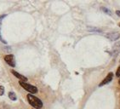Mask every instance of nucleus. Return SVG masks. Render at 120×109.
Listing matches in <instances>:
<instances>
[{"mask_svg": "<svg viewBox=\"0 0 120 109\" xmlns=\"http://www.w3.org/2000/svg\"><path fill=\"white\" fill-rule=\"evenodd\" d=\"M4 94V86L0 85V96L3 95Z\"/></svg>", "mask_w": 120, "mask_h": 109, "instance_id": "9d476101", "label": "nucleus"}, {"mask_svg": "<svg viewBox=\"0 0 120 109\" xmlns=\"http://www.w3.org/2000/svg\"><path fill=\"white\" fill-rule=\"evenodd\" d=\"M112 79H113V73L112 72H109L108 74H107V76H106V78H105V79L101 82V84H99V86L101 87V86H103V85H105V84H109V83L112 80Z\"/></svg>", "mask_w": 120, "mask_h": 109, "instance_id": "39448f33", "label": "nucleus"}, {"mask_svg": "<svg viewBox=\"0 0 120 109\" xmlns=\"http://www.w3.org/2000/svg\"><path fill=\"white\" fill-rule=\"evenodd\" d=\"M116 14H117L118 16L120 17V10H117V11H116Z\"/></svg>", "mask_w": 120, "mask_h": 109, "instance_id": "4468645a", "label": "nucleus"}, {"mask_svg": "<svg viewBox=\"0 0 120 109\" xmlns=\"http://www.w3.org/2000/svg\"><path fill=\"white\" fill-rule=\"evenodd\" d=\"M101 9L102 11H104L105 13H106V14L109 15H112V11L110 10V9H107V8H106V7H102Z\"/></svg>", "mask_w": 120, "mask_h": 109, "instance_id": "1a4fd4ad", "label": "nucleus"}, {"mask_svg": "<svg viewBox=\"0 0 120 109\" xmlns=\"http://www.w3.org/2000/svg\"><path fill=\"white\" fill-rule=\"evenodd\" d=\"M9 98L11 101H16L17 100V96H16V95L14 92H11V91L9 93Z\"/></svg>", "mask_w": 120, "mask_h": 109, "instance_id": "6e6552de", "label": "nucleus"}, {"mask_svg": "<svg viewBox=\"0 0 120 109\" xmlns=\"http://www.w3.org/2000/svg\"><path fill=\"white\" fill-rule=\"evenodd\" d=\"M105 36H106V38H107L109 40L116 41V40H118L120 38V33H118V32H113V33H107V34H106Z\"/></svg>", "mask_w": 120, "mask_h": 109, "instance_id": "20e7f679", "label": "nucleus"}, {"mask_svg": "<svg viewBox=\"0 0 120 109\" xmlns=\"http://www.w3.org/2000/svg\"><path fill=\"white\" fill-rule=\"evenodd\" d=\"M19 84H20V85H21V87L25 90L28 91V92H30L32 95L38 93V88L36 87V86L32 85V84H27L26 82L20 81V82H19Z\"/></svg>", "mask_w": 120, "mask_h": 109, "instance_id": "f03ea898", "label": "nucleus"}, {"mask_svg": "<svg viewBox=\"0 0 120 109\" xmlns=\"http://www.w3.org/2000/svg\"><path fill=\"white\" fill-rule=\"evenodd\" d=\"M120 53V42H118L117 44H115L113 45L112 49L111 50V55L112 56H118Z\"/></svg>", "mask_w": 120, "mask_h": 109, "instance_id": "423d86ee", "label": "nucleus"}, {"mask_svg": "<svg viewBox=\"0 0 120 109\" xmlns=\"http://www.w3.org/2000/svg\"><path fill=\"white\" fill-rule=\"evenodd\" d=\"M118 83H119V84H120V79H119V81H118Z\"/></svg>", "mask_w": 120, "mask_h": 109, "instance_id": "dca6fc26", "label": "nucleus"}, {"mask_svg": "<svg viewBox=\"0 0 120 109\" xmlns=\"http://www.w3.org/2000/svg\"><path fill=\"white\" fill-rule=\"evenodd\" d=\"M89 31H90V32H101L100 29H97V28H89Z\"/></svg>", "mask_w": 120, "mask_h": 109, "instance_id": "9b49d317", "label": "nucleus"}, {"mask_svg": "<svg viewBox=\"0 0 120 109\" xmlns=\"http://www.w3.org/2000/svg\"><path fill=\"white\" fill-rule=\"evenodd\" d=\"M116 76L120 77V66H119V67L118 68V70H117V72H116Z\"/></svg>", "mask_w": 120, "mask_h": 109, "instance_id": "f8f14e48", "label": "nucleus"}, {"mask_svg": "<svg viewBox=\"0 0 120 109\" xmlns=\"http://www.w3.org/2000/svg\"><path fill=\"white\" fill-rule=\"evenodd\" d=\"M119 26H120V23H119Z\"/></svg>", "mask_w": 120, "mask_h": 109, "instance_id": "f3484780", "label": "nucleus"}, {"mask_svg": "<svg viewBox=\"0 0 120 109\" xmlns=\"http://www.w3.org/2000/svg\"><path fill=\"white\" fill-rule=\"evenodd\" d=\"M27 100L29 104L32 106V107H34L36 109H40L43 107V102L40 100L39 98L36 97L35 95H32V94H29L27 95Z\"/></svg>", "mask_w": 120, "mask_h": 109, "instance_id": "f257e3e1", "label": "nucleus"}, {"mask_svg": "<svg viewBox=\"0 0 120 109\" xmlns=\"http://www.w3.org/2000/svg\"><path fill=\"white\" fill-rule=\"evenodd\" d=\"M0 41H1L2 43H4V44H7V42H6V41H5V40L2 38V36H1V33H0Z\"/></svg>", "mask_w": 120, "mask_h": 109, "instance_id": "ddd939ff", "label": "nucleus"}, {"mask_svg": "<svg viewBox=\"0 0 120 109\" xmlns=\"http://www.w3.org/2000/svg\"><path fill=\"white\" fill-rule=\"evenodd\" d=\"M4 60L5 62L7 63L9 66H10V67H15V56L13 55H7V56H5Z\"/></svg>", "mask_w": 120, "mask_h": 109, "instance_id": "7ed1b4c3", "label": "nucleus"}, {"mask_svg": "<svg viewBox=\"0 0 120 109\" xmlns=\"http://www.w3.org/2000/svg\"><path fill=\"white\" fill-rule=\"evenodd\" d=\"M4 16H5V15H2V16H0V19H1V18H4Z\"/></svg>", "mask_w": 120, "mask_h": 109, "instance_id": "2eb2a0df", "label": "nucleus"}, {"mask_svg": "<svg viewBox=\"0 0 120 109\" xmlns=\"http://www.w3.org/2000/svg\"><path fill=\"white\" fill-rule=\"evenodd\" d=\"M11 72H12V74H14L15 76L17 79H20L21 82H26V81H27V78H26V77L20 74L19 72H17L16 71H15V70H11Z\"/></svg>", "mask_w": 120, "mask_h": 109, "instance_id": "0eeeda50", "label": "nucleus"}]
</instances>
